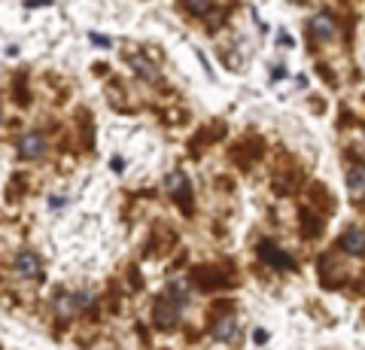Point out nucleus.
Here are the masks:
<instances>
[{
	"mask_svg": "<svg viewBox=\"0 0 365 350\" xmlns=\"http://www.w3.org/2000/svg\"><path fill=\"white\" fill-rule=\"evenodd\" d=\"M91 302H95V292L91 289H67V292H58V296H55V311H58L61 317H76V314H83Z\"/></svg>",
	"mask_w": 365,
	"mask_h": 350,
	"instance_id": "nucleus-1",
	"label": "nucleus"
},
{
	"mask_svg": "<svg viewBox=\"0 0 365 350\" xmlns=\"http://www.w3.org/2000/svg\"><path fill=\"white\" fill-rule=\"evenodd\" d=\"M165 189L186 213L192 210V186H189V180H186V174H182V171H170L165 177Z\"/></svg>",
	"mask_w": 365,
	"mask_h": 350,
	"instance_id": "nucleus-2",
	"label": "nucleus"
},
{
	"mask_svg": "<svg viewBox=\"0 0 365 350\" xmlns=\"http://www.w3.org/2000/svg\"><path fill=\"white\" fill-rule=\"evenodd\" d=\"M259 259L265 265H271V268H277V271H289V268H295V259L283 250L280 244H274V241H262L259 244Z\"/></svg>",
	"mask_w": 365,
	"mask_h": 350,
	"instance_id": "nucleus-3",
	"label": "nucleus"
},
{
	"mask_svg": "<svg viewBox=\"0 0 365 350\" xmlns=\"http://www.w3.org/2000/svg\"><path fill=\"white\" fill-rule=\"evenodd\" d=\"M341 250L350 253V256H365V229L359 225H350V229L341 232Z\"/></svg>",
	"mask_w": 365,
	"mask_h": 350,
	"instance_id": "nucleus-4",
	"label": "nucleus"
},
{
	"mask_svg": "<svg viewBox=\"0 0 365 350\" xmlns=\"http://www.w3.org/2000/svg\"><path fill=\"white\" fill-rule=\"evenodd\" d=\"M43 153H46V138L40 131H28L25 138L19 140V155H21V159L34 162V159H40Z\"/></svg>",
	"mask_w": 365,
	"mask_h": 350,
	"instance_id": "nucleus-5",
	"label": "nucleus"
},
{
	"mask_svg": "<svg viewBox=\"0 0 365 350\" xmlns=\"http://www.w3.org/2000/svg\"><path fill=\"white\" fill-rule=\"evenodd\" d=\"M153 320H155L158 329H174V326L180 323V308H177V304H170L168 299H158Z\"/></svg>",
	"mask_w": 365,
	"mask_h": 350,
	"instance_id": "nucleus-6",
	"label": "nucleus"
},
{
	"mask_svg": "<svg viewBox=\"0 0 365 350\" xmlns=\"http://www.w3.org/2000/svg\"><path fill=\"white\" fill-rule=\"evenodd\" d=\"M16 271L21 277H28V280H37L43 274V262H40V256L34 253V250H21L16 256Z\"/></svg>",
	"mask_w": 365,
	"mask_h": 350,
	"instance_id": "nucleus-7",
	"label": "nucleus"
},
{
	"mask_svg": "<svg viewBox=\"0 0 365 350\" xmlns=\"http://www.w3.org/2000/svg\"><path fill=\"white\" fill-rule=\"evenodd\" d=\"M335 31H338V21L332 13H317L311 19V37L314 40H332Z\"/></svg>",
	"mask_w": 365,
	"mask_h": 350,
	"instance_id": "nucleus-8",
	"label": "nucleus"
},
{
	"mask_svg": "<svg viewBox=\"0 0 365 350\" xmlns=\"http://www.w3.org/2000/svg\"><path fill=\"white\" fill-rule=\"evenodd\" d=\"M213 338H216V341H235V338H237V320H235V314H222V317L220 320H216L213 323Z\"/></svg>",
	"mask_w": 365,
	"mask_h": 350,
	"instance_id": "nucleus-9",
	"label": "nucleus"
},
{
	"mask_svg": "<svg viewBox=\"0 0 365 350\" xmlns=\"http://www.w3.org/2000/svg\"><path fill=\"white\" fill-rule=\"evenodd\" d=\"M347 192L353 198L365 195V165H353L347 171Z\"/></svg>",
	"mask_w": 365,
	"mask_h": 350,
	"instance_id": "nucleus-10",
	"label": "nucleus"
},
{
	"mask_svg": "<svg viewBox=\"0 0 365 350\" xmlns=\"http://www.w3.org/2000/svg\"><path fill=\"white\" fill-rule=\"evenodd\" d=\"M131 64H134V71L140 73L143 80H150V83H155V80H158V71H155V67H153L150 61L143 58V55H131Z\"/></svg>",
	"mask_w": 365,
	"mask_h": 350,
	"instance_id": "nucleus-11",
	"label": "nucleus"
},
{
	"mask_svg": "<svg viewBox=\"0 0 365 350\" xmlns=\"http://www.w3.org/2000/svg\"><path fill=\"white\" fill-rule=\"evenodd\" d=\"M165 299H168L170 304H177V308H182V304L189 302V289L182 287V284H177V280H174V284H168V292H165Z\"/></svg>",
	"mask_w": 365,
	"mask_h": 350,
	"instance_id": "nucleus-12",
	"label": "nucleus"
},
{
	"mask_svg": "<svg viewBox=\"0 0 365 350\" xmlns=\"http://www.w3.org/2000/svg\"><path fill=\"white\" fill-rule=\"evenodd\" d=\"M186 9L195 16H207L213 9V0H186Z\"/></svg>",
	"mask_w": 365,
	"mask_h": 350,
	"instance_id": "nucleus-13",
	"label": "nucleus"
},
{
	"mask_svg": "<svg viewBox=\"0 0 365 350\" xmlns=\"http://www.w3.org/2000/svg\"><path fill=\"white\" fill-rule=\"evenodd\" d=\"M88 40L95 43V46H101V49H110V46H113V40H110V37H104V34H95V31L88 34Z\"/></svg>",
	"mask_w": 365,
	"mask_h": 350,
	"instance_id": "nucleus-14",
	"label": "nucleus"
},
{
	"mask_svg": "<svg viewBox=\"0 0 365 350\" xmlns=\"http://www.w3.org/2000/svg\"><path fill=\"white\" fill-rule=\"evenodd\" d=\"M283 76H287V67H283V64H277V67H274V73H271V80L277 83V80H283Z\"/></svg>",
	"mask_w": 365,
	"mask_h": 350,
	"instance_id": "nucleus-15",
	"label": "nucleus"
},
{
	"mask_svg": "<svg viewBox=\"0 0 365 350\" xmlns=\"http://www.w3.org/2000/svg\"><path fill=\"white\" fill-rule=\"evenodd\" d=\"M280 46H283V49H292V46H295V43L289 40V34H280Z\"/></svg>",
	"mask_w": 365,
	"mask_h": 350,
	"instance_id": "nucleus-16",
	"label": "nucleus"
},
{
	"mask_svg": "<svg viewBox=\"0 0 365 350\" xmlns=\"http://www.w3.org/2000/svg\"><path fill=\"white\" fill-rule=\"evenodd\" d=\"M113 171L122 174V171H125V159H119V155H116V159H113Z\"/></svg>",
	"mask_w": 365,
	"mask_h": 350,
	"instance_id": "nucleus-17",
	"label": "nucleus"
},
{
	"mask_svg": "<svg viewBox=\"0 0 365 350\" xmlns=\"http://www.w3.org/2000/svg\"><path fill=\"white\" fill-rule=\"evenodd\" d=\"M253 338H256V344H265V341H268V335H265V329H256V335H253Z\"/></svg>",
	"mask_w": 365,
	"mask_h": 350,
	"instance_id": "nucleus-18",
	"label": "nucleus"
},
{
	"mask_svg": "<svg viewBox=\"0 0 365 350\" xmlns=\"http://www.w3.org/2000/svg\"><path fill=\"white\" fill-rule=\"evenodd\" d=\"M49 207H64V198H58V195H52V198H49Z\"/></svg>",
	"mask_w": 365,
	"mask_h": 350,
	"instance_id": "nucleus-19",
	"label": "nucleus"
}]
</instances>
